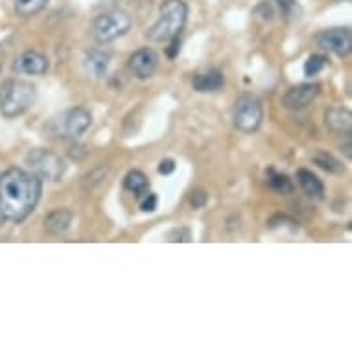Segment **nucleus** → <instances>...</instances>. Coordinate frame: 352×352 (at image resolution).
Segmentation results:
<instances>
[{"mask_svg":"<svg viewBox=\"0 0 352 352\" xmlns=\"http://www.w3.org/2000/svg\"><path fill=\"white\" fill-rule=\"evenodd\" d=\"M43 183L23 168H10L0 173V226L21 223L34 212L41 199Z\"/></svg>","mask_w":352,"mask_h":352,"instance_id":"nucleus-1","label":"nucleus"},{"mask_svg":"<svg viewBox=\"0 0 352 352\" xmlns=\"http://www.w3.org/2000/svg\"><path fill=\"white\" fill-rule=\"evenodd\" d=\"M188 19V6L183 0H164L159 10L157 23L148 28L146 37L151 43H168L173 37H179Z\"/></svg>","mask_w":352,"mask_h":352,"instance_id":"nucleus-2","label":"nucleus"},{"mask_svg":"<svg viewBox=\"0 0 352 352\" xmlns=\"http://www.w3.org/2000/svg\"><path fill=\"white\" fill-rule=\"evenodd\" d=\"M37 91L26 80H6L0 87V115L17 118L35 104Z\"/></svg>","mask_w":352,"mask_h":352,"instance_id":"nucleus-3","label":"nucleus"},{"mask_svg":"<svg viewBox=\"0 0 352 352\" xmlns=\"http://www.w3.org/2000/svg\"><path fill=\"white\" fill-rule=\"evenodd\" d=\"M93 124V115L85 107H74L65 111L63 115L54 118L50 131L59 139H80Z\"/></svg>","mask_w":352,"mask_h":352,"instance_id":"nucleus-4","label":"nucleus"},{"mask_svg":"<svg viewBox=\"0 0 352 352\" xmlns=\"http://www.w3.org/2000/svg\"><path fill=\"white\" fill-rule=\"evenodd\" d=\"M131 28V17L129 13L122 10H111L107 13H102L94 19L93 35L98 43H111L126 35Z\"/></svg>","mask_w":352,"mask_h":352,"instance_id":"nucleus-5","label":"nucleus"},{"mask_svg":"<svg viewBox=\"0 0 352 352\" xmlns=\"http://www.w3.org/2000/svg\"><path fill=\"white\" fill-rule=\"evenodd\" d=\"M26 164L32 168V173H35L41 181H61V177L65 175V170H67V164L58 153H54L50 150H43V148H37V150H32L26 155Z\"/></svg>","mask_w":352,"mask_h":352,"instance_id":"nucleus-6","label":"nucleus"},{"mask_svg":"<svg viewBox=\"0 0 352 352\" xmlns=\"http://www.w3.org/2000/svg\"><path fill=\"white\" fill-rule=\"evenodd\" d=\"M264 120V109L258 98H254L251 94H242L234 102L232 107V124L238 131L242 133H253L260 127Z\"/></svg>","mask_w":352,"mask_h":352,"instance_id":"nucleus-7","label":"nucleus"},{"mask_svg":"<svg viewBox=\"0 0 352 352\" xmlns=\"http://www.w3.org/2000/svg\"><path fill=\"white\" fill-rule=\"evenodd\" d=\"M318 47L327 52H332L340 58L349 56L352 50V32L351 28H330L318 35Z\"/></svg>","mask_w":352,"mask_h":352,"instance_id":"nucleus-8","label":"nucleus"},{"mask_svg":"<svg viewBox=\"0 0 352 352\" xmlns=\"http://www.w3.org/2000/svg\"><path fill=\"white\" fill-rule=\"evenodd\" d=\"M157 65H159V56L150 47L139 48L137 52L129 56V61H127L129 72L139 80H148V78L155 74Z\"/></svg>","mask_w":352,"mask_h":352,"instance_id":"nucleus-9","label":"nucleus"},{"mask_svg":"<svg viewBox=\"0 0 352 352\" xmlns=\"http://www.w3.org/2000/svg\"><path fill=\"white\" fill-rule=\"evenodd\" d=\"M321 85L319 83H300L289 89L283 96V107L288 111H300L318 98Z\"/></svg>","mask_w":352,"mask_h":352,"instance_id":"nucleus-10","label":"nucleus"},{"mask_svg":"<svg viewBox=\"0 0 352 352\" xmlns=\"http://www.w3.org/2000/svg\"><path fill=\"white\" fill-rule=\"evenodd\" d=\"M48 58L45 54L37 52V50H26L21 56L15 58L12 69L17 74H32V76H43L48 72Z\"/></svg>","mask_w":352,"mask_h":352,"instance_id":"nucleus-11","label":"nucleus"},{"mask_svg":"<svg viewBox=\"0 0 352 352\" xmlns=\"http://www.w3.org/2000/svg\"><path fill=\"white\" fill-rule=\"evenodd\" d=\"M297 183H299V186L308 197H312V199H323L324 185L321 183V179H319L316 173L306 170V168H300V170H297Z\"/></svg>","mask_w":352,"mask_h":352,"instance_id":"nucleus-12","label":"nucleus"},{"mask_svg":"<svg viewBox=\"0 0 352 352\" xmlns=\"http://www.w3.org/2000/svg\"><path fill=\"white\" fill-rule=\"evenodd\" d=\"M324 122L336 133H351L352 115L351 111L345 109V107H330L324 115Z\"/></svg>","mask_w":352,"mask_h":352,"instance_id":"nucleus-13","label":"nucleus"},{"mask_svg":"<svg viewBox=\"0 0 352 352\" xmlns=\"http://www.w3.org/2000/svg\"><path fill=\"white\" fill-rule=\"evenodd\" d=\"M226 83V78L221 74V70L212 69L205 72V74H197L192 81V87L197 93H216Z\"/></svg>","mask_w":352,"mask_h":352,"instance_id":"nucleus-14","label":"nucleus"},{"mask_svg":"<svg viewBox=\"0 0 352 352\" xmlns=\"http://www.w3.org/2000/svg\"><path fill=\"white\" fill-rule=\"evenodd\" d=\"M70 223H72V212L65 210V208L54 210L45 218V229L50 234H63L70 227Z\"/></svg>","mask_w":352,"mask_h":352,"instance_id":"nucleus-15","label":"nucleus"},{"mask_svg":"<svg viewBox=\"0 0 352 352\" xmlns=\"http://www.w3.org/2000/svg\"><path fill=\"white\" fill-rule=\"evenodd\" d=\"M85 69L96 78H104L109 69V54L102 52V50L89 52L85 58Z\"/></svg>","mask_w":352,"mask_h":352,"instance_id":"nucleus-16","label":"nucleus"},{"mask_svg":"<svg viewBox=\"0 0 352 352\" xmlns=\"http://www.w3.org/2000/svg\"><path fill=\"white\" fill-rule=\"evenodd\" d=\"M124 188L135 194V197H142L146 192L150 190V181H148V177L140 170H131L124 177Z\"/></svg>","mask_w":352,"mask_h":352,"instance_id":"nucleus-17","label":"nucleus"},{"mask_svg":"<svg viewBox=\"0 0 352 352\" xmlns=\"http://www.w3.org/2000/svg\"><path fill=\"white\" fill-rule=\"evenodd\" d=\"M48 6V0H15V13L21 17H34Z\"/></svg>","mask_w":352,"mask_h":352,"instance_id":"nucleus-18","label":"nucleus"},{"mask_svg":"<svg viewBox=\"0 0 352 352\" xmlns=\"http://www.w3.org/2000/svg\"><path fill=\"white\" fill-rule=\"evenodd\" d=\"M312 161L318 164L321 170L330 173H343V164H341L336 157H332L330 153H324V151H318L316 155L312 157Z\"/></svg>","mask_w":352,"mask_h":352,"instance_id":"nucleus-19","label":"nucleus"},{"mask_svg":"<svg viewBox=\"0 0 352 352\" xmlns=\"http://www.w3.org/2000/svg\"><path fill=\"white\" fill-rule=\"evenodd\" d=\"M267 183L272 186V190L278 192V194H289V192H294L292 181H289L284 173H278L275 172V170H270V172H267Z\"/></svg>","mask_w":352,"mask_h":352,"instance_id":"nucleus-20","label":"nucleus"},{"mask_svg":"<svg viewBox=\"0 0 352 352\" xmlns=\"http://www.w3.org/2000/svg\"><path fill=\"white\" fill-rule=\"evenodd\" d=\"M324 65H327V58H324V56H319V54L310 56L305 63V74L312 78V76L319 74V72L324 69Z\"/></svg>","mask_w":352,"mask_h":352,"instance_id":"nucleus-21","label":"nucleus"},{"mask_svg":"<svg viewBox=\"0 0 352 352\" xmlns=\"http://www.w3.org/2000/svg\"><path fill=\"white\" fill-rule=\"evenodd\" d=\"M140 201V210L142 212H153V210H157V203H159V199H157V196L153 194V192H146L144 196L139 197Z\"/></svg>","mask_w":352,"mask_h":352,"instance_id":"nucleus-22","label":"nucleus"},{"mask_svg":"<svg viewBox=\"0 0 352 352\" xmlns=\"http://www.w3.org/2000/svg\"><path fill=\"white\" fill-rule=\"evenodd\" d=\"M168 240L170 242H190L192 240V232L190 229H186V227H181V229H175L168 234Z\"/></svg>","mask_w":352,"mask_h":352,"instance_id":"nucleus-23","label":"nucleus"},{"mask_svg":"<svg viewBox=\"0 0 352 352\" xmlns=\"http://www.w3.org/2000/svg\"><path fill=\"white\" fill-rule=\"evenodd\" d=\"M277 4L286 17H294L297 12V0H277Z\"/></svg>","mask_w":352,"mask_h":352,"instance_id":"nucleus-24","label":"nucleus"},{"mask_svg":"<svg viewBox=\"0 0 352 352\" xmlns=\"http://www.w3.org/2000/svg\"><path fill=\"white\" fill-rule=\"evenodd\" d=\"M207 199H208V196L205 194V192L196 190V192H192L190 199H188V201H190V205L194 208H201V207H205V205H207Z\"/></svg>","mask_w":352,"mask_h":352,"instance_id":"nucleus-25","label":"nucleus"},{"mask_svg":"<svg viewBox=\"0 0 352 352\" xmlns=\"http://www.w3.org/2000/svg\"><path fill=\"white\" fill-rule=\"evenodd\" d=\"M181 50V39L179 37H173V39L168 41V47H166V54H168V58L173 59L177 54H179Z\"/></svg>","mask_w":352,"mask_h":352,"instance_id":"nucleus-26","label":"nucleus"},{"mask_svg":"<svg viewBox=\"0 0 352 352\" xmlns=\"http://www.w3.org/2000/svg\"><path fill=\"white\" fill-rule=\"evenodd\" d=\"M173 170H175V162L172 159H162L159 162V173H162V175H170V173H173Z\"/></svg>","mask_w":352,"mask_h":352,"instance_id":"nucleus-27","label":"nucleus"},{"mask_svg":"<svg viewBox=\"0 0 352 352\" xmlns=\"http://www.w3.org/2000/svg\"><path fill=\"white\" fill-rule=\"evenodd\" d=\"M102 2H105V4H115V2H118V0H102Z\"/></svg>","mask_w":352,"mask_h":352,"instance_id":"nucleus-28","label":"nucleus"},{"mask_svg":"<svg viewBox=\"0 0 352 352\" xmlns=\"http://www.w3.org/2000/svg\"><path fill=\"white\" fill-rule=\"evenodd\" d=\"M341 2H351V0H341Z\"/></svg>","mask_w":352,"mask_h":352,"instance_id":"nucleus-29","label":"nucleus"}]
</instances>
